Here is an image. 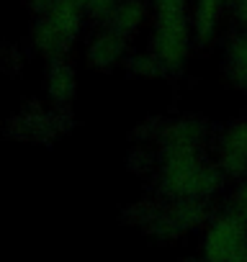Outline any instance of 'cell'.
I'll use <instances>...</instances> for the list:
<instances>
[{
  "label": "cell",
  "mask_w": 247,
  "mask_h": 262,
  "mask_svg": "<svg viewBox=\"0 0 247 262\" xmlns=\"http://www.w3.org/2000/svg\"><path fill=\"white\" fill-rule=\"evenodd\" d=\"M239 18L247 21V0H242V3H239Z\"/></svg>",
  "instance_id": "cell-13"
},
{
  "label": "cell",
  "mask_w": 247,
  "mask_h": 262,
  "mask_svg": "<svg viewBox=\"0 0 247 262\" xmlns=\"http://www.w3.org/2000/svg\"><path fill=\"white\" fill-rule=\"evenodd\" d=\"M47 24L59 34L62 41H67L77 31V3H75V0H59L54 13H52V18Z\"/></svg>",
  "instance_id": "cell-4"
},
{
  "label": "cell",
  "mask_w": 247,
  "mask_h": 262,
  "mask_svg": "<svg viewBox=\"0 0 247 262\" xmlns=\"http://www.w3.org/2000/svg\"><path fill=\"white\" fill-rule=\"evenodd\" d=\"M216 6L219 0H198V8H196V31L198 36L206 41L214 34L216 26Z\"/></svg>",
  "instance_id": "cell-5"
},
{
  "label": "cell",
  "mask_w": 247,
  "mask_h": 262,
  "mask_svg": "<svg viewBox=\"0 0 247 262\" xmlns=\"http://www.w3.org/2000/svg\"><path fill=\"white\" fill-rule=\"evenodd\" d=\"M198 134H201L198 123H193V121H180V123H175V126L168 131V147H175V144L193 147L196 139H198Z\"/></svg>",
  "instance_id": "cell-6"
},
{
  "label": "cell",
  "mask_w": 247,
  "mask_h": 262,
  "mask_svg": "<svg viewBox=\"0 0 247 262\" xmlns=\"http://www.w3.org/2000/svg\"><path fill=\"white\" fill-rule=\"evenodd\" d=\"M221 165L229 172H242L247 167V121L237 123L229 128V134L224 137V157Z\"/></svg>",
  "instance_id": "cell-3"
},
{
  "label": "cell",
  "mask_w": 247,
  "mask_h": 262,
  "mask_svg": "<svg viewBox=\"0 0 247 262\" xmlns=\"http://www.w3.org/2000/svg\"><path fill=\"white\" fill-rule=\"evenodd\" d=\"M139 21H142V6L137 3V0H127V3L118 8V13H116V29L123 31V34L137 29Z\"/></svg>",
  "instance_id": "cell-8"
},
{
  "label": "cell",
  "mask_w": 247,
  "mask_h": 262,
  "mask_svg": "<svg viewBox=\"0 0 247 262\" xmlns=\"http://www.w3.org/2000/svg\"><path fill=\"white\" fill-rule=\"evenodd\" d=\"M232 67H234V77L239 82H247V36L234 44V49H232Z\"/></svg>",
  "instance_id": "cell-10"
},
{
  "label": "cell",
  "mask_w": 247,
  "mask_h": 262,
  "mask_svg": "<svg viewBox=\"0 0 247 262\" xmlns=\"http://www.w3.org/2000/svg\"><path fill=\"white\" fill-rule=\"evenodd\" d=\"M237 203L242 206V208H247V183L239 188V195H237Z\"/></svg>",
  "instance_id": "cell-12"
},
{
  "label": "cell",
  "mask_w": 247,
  "mask_h": 262,
  "mask_svg": "<svg viewBox=\"0 0 247 262\" xmlns=\"http://www.w3.org/2000/svg\"><path fill=\"white\" fill-rule=\"evenodd\" d=\"M157 54L168 67H180L188 52V26L183 16V0H157Z\"/></svg>",
  "instance_id": "cell-1"
},
{
  "label": "cell",
  "mask_w": 247,
  "mask_h": 262,
  "mask_svg": "<svg viewBox=\"0 0 247 262\" xmlns=\"http://www.w3.org/2000/svg\"><path fill=\"white\" fill-rule=\"evenodd\" d=\"M49 88H52V95L57 100L70 98V93H72V72H70L67 64H54V70H52V85Z\"/></svg>",
  "instance_id": "cell-9"
},
{
  "label": "cell",
  "mask_w": 247,
  "mask_h": 262,
  "mask_svg": "<svg viewBox=\"0 0 247 262\" xmlns=\"http://www.w3.org/2000/svg\"><path fill=\"white\" fill-rule=\"evenodd\" d=\"M118 52H121V41H118L116 36H100V39L93 44L90 57H93L95 64H111V62L118 57Z\"/></svg>",
  "instance_id": "cell-7"
},
{
  "label": "cell",
  "mask_w": 247,
  "mask_h": 262,
  "mask_svg": "<svg viewBox=\"0 0 247 262\" xmlns=\"http://www.w3.org/2000/svg\"><path fill=\"white\" fill-rule=\"evenodd\" d=\"M75 3H85V6L93 8L95 13H106V11L113 6V0H75Z\"/></svg>",
  "instance_id": "cell-11"
},
{
  "label": "cell",
  "mask_w": 247,
  "mask_h": 262,
  "mask_svg": "<svg viewBox=\"0 0 247 262\" xmlns=\"http://www.w3.org/2000/svg\"><path fill=\"white\" fill-rule=\"evenodd\" d=\"M165 175H168V185L178 193H201L214 185V175L196 162L193 147H183V144L168 147Z\"/></svg>",
  "instance_id": "cell-2"
}]
</instances>
